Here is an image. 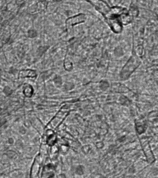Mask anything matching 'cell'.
<instances>
[{"instance_id":"cell-1","label":"cell","mask_w":158,"mask_h":178,"mask_svg":"<svg viewBox=\"0 0 158 178\" xmlns=\"http://www.w3.org/2000/svg\"><path fill=\"white\" fill-rule=\"evenodd\" d=\"M36 76L35 72L31 70H20L19 73V78H24L26 77H34Z\"/></svg>"},{"instance_id":"cell-2","label":"cell","mask_w":158,"mask_h":178,"mask_svg":"<svg viewBox=\"0 0 158 178\" xmlns=\"http://www.w3.org/2000/svg\"><path fill=\"white\" fill-rule=\"evenodd\" d=\"M33 89L30 85L25 86L23 90V93L25 96L27 97H30L33 94Z\"/></svg>"}]
</instances>
